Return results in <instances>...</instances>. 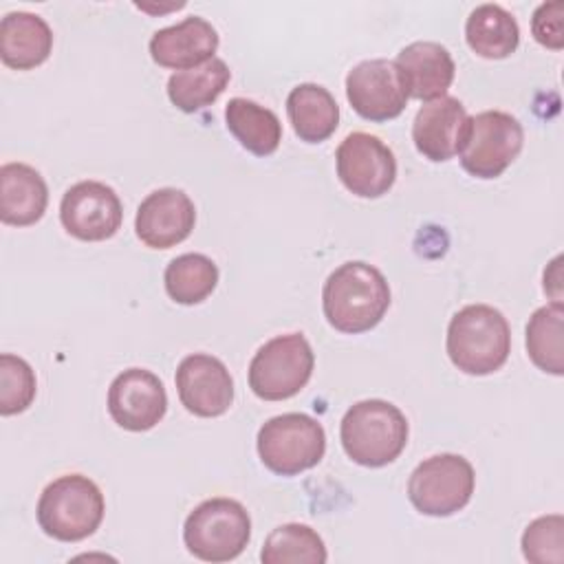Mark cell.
<instances>
[{"instance_id": "obj_1", "label": "cell", "mask_w": 564, "mask_h": 564, "mask_svg": "<svg viewBox=\"0 0 564 564\" xmlns=\"http://www.w3.org/2000/svg\"><path fill=\"white\" fill-rule=\"evenodd\" d=\"M390 306L386 275L361 260L339 264L324 282L322 311L326 322L346 335L375 328Z\"/></svg>"}, {"instance_id": "obj_2", "label": "cell", "mask_w": 564, "mask_h": 564, "mask_svg": "<svg viewBox=\"0 0 564 564\" xmlns=\"http://www.w3.org/2000/svg\"><path fill=\"white\" fill-rule=\"evenodd\" d=\"M445 346L460 372L485 377L505 366L511 352V328L498 308L467 304L449 319Z\"/></svg>"}, {"instance_id": "obj_3", "label": "cell", "mask_w": 564, "mask_h": 564, "mask_svg": "<svg viewBox=\"0 0 564 564\" xmlns=\"http://www.w3.org/2000/svg\"><path fill=\"white\" fill-rule=\"evenodd\" d=\"M408 419L390 401L364 399L350 405L339 425L346 456L361 467H383L408 445Z\"/></svg>"}, {"instance_id": "obj_4", "label": "cell", "mask_w": 564, "mask_h": 564, "mask_svg": "<svg viewBox=\"0 0 564 564\" xmlns=\"http://www.w3.org/2000/svg\"><path fill=\"white\" fill-rule=\"evenodd\" d=\"M101 489L82 474H66L44 487L37 500L40 529L59 542H79L93 535L104 520Z\"/></svg>"}, {"instance_id": "obj_5", "label": "cell", "mask_w": 564, "mask_h": 564, "mask_svg": "<svg viewBox=\"0 0 564 564\" xmlns=\"http://www.w3.org/2000/svg\"><path fill=\"white\" fill-rule=\"evenodd\" d=\"M251 518L231 498H209L189 511L183 524L187 551L203 562L236 560L249 544Z\"/></svg>"}, {"instance_id": "obj_6", "label": "cell", "mask_w": 564, "mask_h": 564, "mask_svg": "<svg viewBox=\"0 0 564 564\" xmlns=\"http://www.w3.org/2000/svg\"><path fill=\"white\" fill-rule=\"evenodd\" d=\"M262 465L278 476H297L315 467L326 452V432L319 421L302 412L269 419L256 438Z\"/></svg>"}, {"instance_id": "obj_7", "label": "cell", "mask_w": 564, "mask_h": 564, "mask_svg": "<svg viewBox=\"0 0 564 564\" xmlns=\"http://www.w3.org/2000/svg\"><path fill=\"white\" fill-rule=\"evenodd\" d=\"M315 355L302 333H286L262 344L249 364V388L258 399L284 401L311 379Z\"/></svg>"}, {"instance_id": "obj_8", "label": "cell", "mask_w": 564, "mask_h": 564, "mask_svg": "<svg viewBox=\"0 0 564 564\" xmlns=\"http://www.w3.org/2000/svg\"><path fill=\"white\" fill-rule=\"evenodd\" d=\"M476 474L460 454H436L414 467L408 480V498L423 516L447 518L471 500Z\"/></svg>"}, {"instance_id": "obj_9", "label": "cell", "mask_w": 564, "mask_h": 564, "mask_svg": "<svg viewBox=\"0 0 564 564\" xmlns=\"http://www.w3.org/2000/svg\"><path fill=\"white\" fill-rule=\"evenodd\" d=\"M522 123L505 110H482L469 117V130L458 152L460 165L476 178H498L520 154Z\"/></svg>"}, {"instance_id": "obj_10", "label": "cell", "mask_w": 564, "mask_h": 564, "mask_svg": "<svg viewBox=\"0 0 564 564\" xmlns=\"http://www.w3.org/2000/svg\"><path fill=\"white\" fill-rule=\"evenodd\" d=\"M341 185L359 198H379L397 181L394 152L375 134L350 132L335 152Z\"/></svg>"}, {"instance_id": "obj_11", "label": "cell", "mask_w": 564, "mask_h": 564, "mask_svg": "<svg viewBox=\"0 0 564 564\" xmlns=\"http://www.w3.org/2000/svg\"><path fill=\"white\" fill-rule=\"evenodd\" d=\"M64 229L84 242L112 238L123 220V207L117 192L101 181H79L70 185L59 203Z\"/></svg>"}, {"instance_id": "obj_12", "label": "cell", "mask_w": 564, "mask_h": 564, "mask_svg": "<svg viewBox=\"0 0 564 564\" xmlns=\"http://www.w3.org/2000/svg\"><path fill=\"white\" fill-rule=\"evenodd\" d=\"M346 97L352 110L368 121L394 119L408 104V90L397 64L383 57L364 59L348 70Z\"/></svg>"}, {"instance_id": "obj_13", "label": "cell", "mask_w": 564, "mask_h": 564, "mask_svg": "<svg viewBox=\"0 0 564 564\" xmlns=\"http://www.w3.org/2000/svg\"><path fill=\"white\" fill-rule=\"evenodd\" d=\"M108 412L112 421L128 432H148L167 412L163 381L145 368L119 372L108 388Z\"/></svg>"}, {"instance_id": "obj_14", "label": "cell", "mask_w": 564, "mask_h": 564, "mask_svg": "<svg viewBox=\"0 0 564 564\" xmlns=\"http://www.w3.org/2000/svg\"><path fill=\"white\" fill-rule=\"evenodd\" d=\"M176 390L185 410L203 419L220 416L234 403V379L227 366L205 352L187 355L178 364Z\"/></svg>"}, {"instance_id": "obj_15", "label": "cell", "mask_w": 564, "mask_h": 564, "mask_svg": "<svg viewBox=\"0 0 564 564\" xmlns=\"http://www.w3.org/2000/svg\"><path fill=\"white\" fill-rule=\"evenodd\" d=\"M196 225V207L192 198L176 187L150 192L134 218L137 238L150 249H170L183 242Z\"/></svg>"}, {"instance_id": "obj_16", "label": "cell", "mask_w": 564, "mask_h": 564, "mask_svg": "<svg viewBox=\"0 0 564 564\" xmlns=\"http://www.w3.org/2000/svg\"><path fill=\"white\" fill-rule=\"evenodd\" d=\"M469 130L465 106L449 95L427 101L412 121V141L425 159L441 163L456 156Z\"/></svg>"}, {"instance_id": "obj_17", "label": "cell", "mask_w": 564, "mask_h": 564, "mask_svg": "<svg viewBox=\"0 0 564 564\" xmlns=\"http://www.w3.org/2000/svg\"><path fill=\"white\" fill-rule=\"evenodd\" d=\"M218 51V33L200 15H189L178 24L154 31L150 37V57L165 68L187 70L200 66Z\"/></svg>"}, {"instance_id": "obj_18", "label": "cell", "mask_w": 564, "mask_h": 564, "mask_svg": "<svg viewBox=\"0 0 564 564\" xmlns=\"http://www.w3.org/2000/svg\"><path fill=\"white\" fill-rule=\"evenodd\" d=\"M394 64L405 84L408 97L425 101L443 97L456 73L452 53L443 44L430 40L412 42L401 48Z\"/></svg>"}, {"instance_id": "obj_19", "label": "cell", "mask_w": 564, "mask_h": 564, "mask_svg": "<svg viewBox=\"0 0 564 564\" xmlns=\"http://www.w3.org/2000/svg\"><path fill=\"white\" fill-rule=\"evenodd\" d=\"M48 205V187L42 174L26 163L0 167V220L13 227L35 225Z\"/></svg>"}, {"instance_id": "obj_20", "label": "cell", "mask_w": 564, "mask_h": 564, "mask_svg": "<svg viewBox=\"0 0 564 564\" xmlns=\"http://www.w3.org/2000/svg\"><path fill=\"white\" fill-rule=\"evenodd\" d=\"M53 31L48 22L29 11H11L0 22V59L15 70H29L48 59Z\"/></svg>"}, {"instance_id": "obj_21", "label": "cell", "mask_w": 564, "mask_h": 564, "mask_svg": "<svg viewBox=\"0 0 564 564\" xmlns=\"http://www.w3.org/2000/svg\"><path fill=\"white\" fill-rule=\"evenodd\" d=\"M286 115L293 132L306 143L326 141L339 123L335 97L319 84H297L286 97Z\"/></svg>"}, {"instance_id": "obj_22", "label": "cell", "mask_w": 564, "mask_h": 564, "mask_svg": "<svg viewBox=\"0 0 564 564\" xmlns=\"http://www.w3.org/2000/svg\"><path fill=\"white\" fill-rule=\"evenodd\" d=\"M465 40L469 48L485 59H505L520 44V26L516 18L500 4H478L465 22Z\"/></svg>"}, {"instance_id": "obj_23", "label": "cell", "mask_w": 564, "mask_h": 564, "mask_svg": "<svg viewBox=\"0 0 564 564\" xmlns=\"http://www.w3.org/2000/svg\"><path fill=\"white\" fill-rule=\"evenodd\" d=\"M225 121L236 141L256 156L273 154L282 141V123L278 115L253 99H229L225 108Z\"/></svg>"}, {"instance_id": "obj_24", "label": "cell", "mask_w": 564, "mask_h": 564, "mask_svg": "<svg viewBox=\"0 0 564 564\" xmlns=\"http://www.w3.org/2000/svg\"><path fill=\"white\" fill-rule=\"evenodd\" d=\"M231 70L225 59L212 57L209 62L176 70L167 79V97L183 112H196L212 106L227 88Z\"/></svg>"}, {"instance_id": "obj_25", "label": "cell", "mask_w": 564, "mask_h": 564, "mask_svg": "<svg viewBox=\"0 0 564 564\" xmlns=\"http://www.w3.org/2000/svg\"><path fill=\"white\" fill-rule=\"evenodd\" d=\"M527 352L533 366L562 377L564 375V306L553 302L533 311L527 324Z\"/></svg>"}, {"instance_id": "obj_26", "label": "cell", "mask_w": 564, "mask_h": 564, "mask_svg": "<svg viewBox=\"0 0 564 564\" xmlns=\"http://www.w3.org/2000/svg\"><path fill=\"white\" fill-rule=\"evenodd\" d=\"M163 282L176 304H200L218 284V267L203 253H183L165 267Z\"/></svg>"}, {"instance_id": "obj_27", "label": "cell", "mask_w": 564, "mask_h": 564, "mask_svg": "<svg viewBox=\"0 0 564 564\" xmlns=\"http://www.w3.org/2000/svg\"><path fill=\"white\" fill-rule=\"evenodd\" d=\"M262 564H324L326 544L315 529L300 522L275 527L260 551Z\"/></svg>"}, {"instance_id": "obj_28", "label": "cell", "mask_w": 564, "mask_h": 564, "mask_svg": "<svg viewBox=\"0 0 564 564\" xmlns=\"http://www.w3.org/2000/svg\"><path fill=\"white\" fill-rule=\"evenodd\" d=\"M37 392L35 372L18 355H0V414L11 416L24 412Z\"/></svg>"}, {"instance_id": "obj_29", "label": "cell", "mask_w": 564, "mask_h": 564, "mask_svg": "<svg viewBox=\"0 0 564 564\" xmlns=\"http://www.w3.org/2000/svg\"><path fill=\"white\" fill-rule=\"evenodd\" d=\"M522 555L533 564H562L564 518L560 513L535 518L522 533Z\"/></svg>"}, {"instance_id": "obj_30", "label": "cell", "mask_w": 564, "mask_h": 564, "mask_svg": "<svg viewBox=\"0 0 564 564\" xmlns=\"http://www.w3.org/2000/svg\"><path fill=\"white\" fill-rule=\"evenodd\" d=\"M531 33L538 44L560 51L564 46V2H542L531 18Z\"/></svg>"}]
</instances>
